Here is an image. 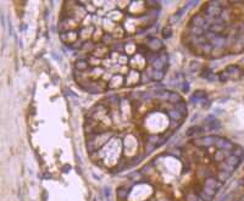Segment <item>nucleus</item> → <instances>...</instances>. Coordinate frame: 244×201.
<instances>
[{
    "label": "nucleus",
    "instance_id": "obj_23",
    "mask_svg": "<svg viewBox=\"0 0 244 201\" xmlns=\"http://www.w3.org/2000/svg\"><path fill=\"white\" fill-rule=\"evenodd\" d=\"M127 196H128V190L126 189V188H119L117 189V198L119 199H121V200H124V199H127Z\"/></svg>",
    "mask_w": 244,
    "mask_h": 201
},
{
    "label": "nucleus",
    "instance_id": "obj_3",
    "mask_svg": "<svg viewBox=\"0 0 244 201\" xmlns=\"http://www.w3.org/2000/svg\"><path fill=\"white\" fill-rule=\"evenodd\" d=\"M215 145L220 149V150H225V151H232L235 148V144L232 141H230L228 139L221 138V137H216L215 139Z\"/></svg>",
    "mask_w": 244,
    "mask_h": 201
},
{
    "label": "nucleus",
    "instance_id": "obj_17",
    "mask_svg": "<svg viewBox=\"0 0 244 201\" xmlns=\"http://www.w3.org/2000/svg\"><path fill=\"white\" fill-rule=\"evenodd\" d=\"M231 155H235V156L238 157L239 160H243L244 159V149L243 148H241V146H236V145H235V148H233Z\"/></svg>",
    "mask_w": 244,
    "mask_h": 201
},
{
    "label": "nucleus",
    "instance_id": "obj_20",
    "mask_svg": "<svg viewBox=\"0 0 244 201\" xmlns=\"http://www.w3.org/2000/svg\"><path fill=\"white\" fill-rule=\"evenodd\" d=\"M193 98L195 100H204V99H206V92L205 90H195L193 94Z\"/></svg>",
    "mask_w": 244,
    "mask_h": 201
},
{
    "label": "nucleus",
    "instance_id": "obj_30",
    "mask_svg": "<svg viewBox=\"0 0 244 201\" xmlns=\"http://www.w3.org/2000/svg\"><path fill=\"white\" fill-rule=\"evenodd\" d=\"M190 32L193 33V35L199 37L203 33V28H198V27H190Z\"/></svg>",
    "mask_w": 244,
    "mask_h": 201
},
{
    "label": "nucleus",
    "instance_id": "obj_19",
    "mask_svg": "<svg viewBox=\"0 0 244 201\" xmlns=\"http://www.w3.org/2000/svg\"><path fill=\"white\" fill-rule=\"evenodd\" d=\"M168 101H170V102H173V104L176 105V104H178L179 101H182V98L179 97V94L171 92L170 95H168Z\"/></svg>",
    "mask_w": 244,
    "mask_h": 201
},
{
    "label": "nucleus",
    "instance_id": "obj_27",
    "mask_svg": "<svg viewBox=\"0 0 244 201\" xmlns=\"http://www.w3.org/2000/svg\"><path fill=\"white\" fill-rule=\"evenodd\" d=\"M113 42V35L111 34H104L103 37H102V43L103 44H110Z\"/></svg>",
    "mask_w": 244,
    "mask_h": 201
},
{
    "label": "nucleus",
    "instance_id": "obj_8",
    "mask_svg": "<svg viewBox=\"0 0 244 201\" xmlns=\"http://www.w3.org/2000/svg\"><path fill=\"white\" fill-rule=\"evenodd\" d=\"M224 29H225V23H224L221 20H216V21H215L213 24H210V27H209V32L215 33V34H220Z\"/></svg>",
    "mask_w": 244,
    "mask_h": 201
},
{
    "label": "nucleus",
    "instance_id": "obj_16",
    "mask_svg": "<svg viewBox=\"0 0 244 201\" xmlns=\"http://www.w3.org/2000/svg\"><path fill=\"white\" fill-rule=\"evenodd\" d=\"M175 108L181 113V115H183V116H186L187 115V112H188V108H187V104L184 102V101H179L178 104H176L175 105Z\"/></svg>",
    "mask_w": 244,
    "mask_h": 201
},
{
    "label": "nucleus",
    "instance_id": "obj_24",
    "mask_svg": "<svg viewBox=\"0 0 244 201\" xmlns=\"http://www.w3.org/2000/svg\"><path fill=\"white\" fill-rule=\"evenodd\" d=\"M199 46H200L201 51H203V53H205V54H210V53H211V50H213V46H211V44H210V43H201Z\"/></svg>",
    "mask_w": 244,
    "mask_h": 201
},
{
    "label": "nucleus",
    "instance_id": "obj_34",
    "mask_svg": "<svg viewBox=\"0 0 244 201\" xmlns=\"http://www.w3.org/2000/svg\"><path fill=\"white\" fill-rule=\"evenodd\" d=\"M200 198H201V199H203L204 201H211V200H213V196H210V195L205 194L204 192H201V193H200Z\"/></svg>",
    "mask_w": 244,
    "mask_h": 201
},
{
    "label": "nucleus",
    "instance_id": "obj_25",
    "mask_svg": "<svg viewBox=\"0 0 244 201\" xmlns=\"http://www.w3.org/2000/svg\"><path fill=\"white\" fill-rule=\"evenodd\" d=\"M226 72H227L228 75H235V73H238V72H239V67H238L237 65H230V66H227V68H226Z\"/></svg>",
    "mask_w": 244,
    "mask_h": 201
},
{
    "label": "nucleus",
    "instance_id": "obj_31",
    "mask_svg": "<svg viewBox=\"0 0 244 201\" xmlns=\"http://www.w3.org/2000/svg\"><path fill=\"white\" fill-rule=\"evenodd\" d=\"M228 78H230V75L227 73V72H221L220 75H219V79H220V82H227L228 81Z\"/></svg>",
    "mask_w": 244,
    "mask_h": 201
},
{
    "label": "nucleus",
    "instance_id": "obj_38",
    "mask_svg": "<svg viewBox=\"0 0 244 201\" xmlns=\"http://www.w3.org/2000/svg\"><path fill=\"white\" fill-rule=\"evenodd\" d=\"M199 62H192V65H190V71H198L199 70Z\"/></svg>",
    "mask_w": 244,
    "mask_h": 201
},
{
    "label": "nucleus",
    "instance_id": "obj_10",
    "mask_svg": "<svg viewBox=\"0 0 244 201\" xmlns=\"http://www.w3.org/2000/svg\"><path fill=\"white\" fill-rule=\"evenodd\" d=\"M221 185H222V182L216 181V179L213 178V177H209V178L205 179V187L211 188V189H214L215 192H217V190L221 188Z\"/></svg>",
    "mask_w": 244,
    "mask_h": 201
},
{
    "label": "nucleus",
    "instance_id": "obj_14",
    "mask_svg": "<svg viewBox=\"0 0 244 201\" xmlns=\"http://www.w3.org/2000/svg\"><path fill=\"white\" fill-rule=\"evenodd\" d=\"M168 116H170V118L172 119V121H176V122H181L182 119H183V115H181L176 108H172V110H170L168 111Z\"/></svg>",
    "mask_w": 244,
    "mask_h": 201
},
{
    "label": "nucleus",
    "instance_id": "obj_37",
    "mask_svg": "<svg viewBox=\"0 0 244 201\" xmlns=\"http://www.w3.org/2000/svg\"><path fill=\"white\" fill-rule=\"evenodd\" d=\"M113 49H114V51H119V53H122L124 48H123V45H122V44H115Z\"/></svg>",
    "mask_w": 244,
    "mask_h": 201
},
{
    "label": "nucleus",
    "instance_id": "obj_1",
    "mask_svg": "<svg viewBox=\"0 0 244 201\" xmlns=\"http://www.w3.org/2000/svg\"><path fill=\"white\" fill-rule=\"evenodd\" d=\"M205 37H206V39L209 40V43L211 44L213 48H224L226 45V37H224V35L208 32Z\"/></svg>",
    "mask_w": 244,
    "mask_h": 201
},
{
    "label": "nucleus",
    "instance_id": "obj_40",
    "mask_svg": "<svg viewBox=\"0 0 244 201\" xmlns=\"http://www.w3.org/2000/svg\"><path fill=\"white\" fill-rule=\"evenodd\" d=\"M201 104H203V105H201V106H203V107H204V108H209V107H210V101H205V100H201Z\"/></svg>",
    "mask_w": 244,
    "mask_h": 201
},
{
    "label": "nucleus",
    "instance_id": "obj_6",
    "mask_svg": "<svg viewBox=\"0 0 244 201\" xmlns=\"http://www.w3.org/2000/svg\"><path fill=\"white\" fill-rule=\"evenodd\" d=\"M148 48H149V50H151L153 53H157L159 50H161V49L164 48V44H162V42H161L160 39L153 37V38L149 39Z\"/></svg>",
    "mask_w": 244,
    "mask_h": 201
},
{
    "label": "nucleus",
    "instance_id": "obj_9",
    "mask_svg": "<svg viewBox=\"0 0 244 201\" xmlns=\"http://www.w3.org/2000/svg\"><path fill=\"white\" fill-rule=\"evenodd\" d=\"M124 82V77L119 75V76H113L110 82H109V89H115V88H119L121 84H123Z\"/></svg>",
    "mask_w": 244,
    "mask_h": 201
},
{
    "label": "nucleus",
    "instance_id": "obj_28",
    "mask_svg": "<svg viewBox=\"0 0 244 201\" xmlns=\"http://www.w3.org/2000/svg\"><path fill=\"white\" fill-rule=\"evenodd\" d=\"M214 75V72L210 70V68H205L203 72H201V78H205V79H209L211 76Z\"/></svg>",
    "mask_w": 244,
    "mask_h": 201
},
{
    "label": "nucleus",
    "instance_id": "obj_39",
    "mask_svg": "<svg viewBox=\"0 0 244 201\" xmlns=\"http://www.w3.org/2000/svg\"><path fill=\"white\" fill-rule=\"evenodd\" d=\"M104 195L108 200L110 199V188L109 187H104Z\"/></svg>",
    "mask_w": 244,
    "mask_h": 201
},
{
    "label": "nucleus",
    "instance_id": "obj_41",
    "mask_svg": "<svg viewBox=\"0 0 244 201\" xmlns=\"http://www.w3.org/2000/svg\"><path fill=\"white\" fill-rule=\"evenodd\" d=\"M71 170V167L68 166V165H66V166H64V168H62V171H64V173H67L68 171Z\"/></svg>",
    "mask_w": 244,
    "mask_h": 201
},
{
    "label": "nucleus",
    "instance_id": "obj_4",
    "mask_svg": "<svg viewBox=\"0 0 244 201\" xmlns=\"http://www.w3.org/2000/svg\"><path fill=\"white\" fill-rule=\"evenodd\" d=\"M215 139H216V137H203V138L194 139L193 144L198 148H209L215 144Z\"/></svg>",
    "mask_w": 244,
    "mask_h": 201
},
{
    "label": "nucleus",
    "instance_id": "obj_43",
    "mask_svg": "<svg viewBox=\"0 0 244 201\" xmlns=\"http://www.w3.org/2000/svg\"><path fill=\"white\" fill-rule=\"evenodd\" d=\"M198 201H204V200H203L201 198H199V199H198Z\"/></svg>",
    "mask_w": 244,
    "mask_h": 201
},
{
    "label": "nucleus",
    "instance_id": "obj_36",
    "mask_svg": "<svg viewBox=\"0 0 244 201\" xmlns=\"http://www.w3.org/2000/svg\"><path fill=\"white\" fill-rule=\"evenodd\" d=\"M182 92L183 93H188L189 92V83L188 82H183L182 83Z\"/></svg>",
    "mask_w": 244,
    "mask_h": 201
},
{
    "label": "nucleus",
    "instance_id": "obj_42",
    "mask_svg": "<svg viewBox=\"0 0 244 201\" xmlns=\"http://www.w3.org/2000/svg\"><path fill=\"white\" fill-rule=\"evenodd\" d=\"M222 159H224V156H222V154H221V152H219V155H217V156H216V160H217V161H221V160H222Z\"/></svg>",
    "mask_w": 244,
    "mask_h": 201
},
{
    "label": "nucleus",
    "instance_id": "obj_13",
    "mask_svg": "<svg viewBox=\"0 0 244 201\" xmlns=\"http://www.w3.org/2000/svg\"><path fill=\"white\" fill-rule=\"evenodd\" d=\"M204 130H205V128L201 127V126H192L190 128L187 129L186 135H187V137H192V135L198 134V133H201V132H204Z\"/></svg>",
    "mask_w": 244,
    "mask_h": 201
},
{
    "label": "nucleus",
    "instance_id": "obj_2",
    "mask_svg": "<svg viewBox=\"0 0 244 201\" xmlns=\"http://www.w3.org/2000/svg\"><path fill=\"white\" fill-rule=\"evenodd\" d=\"M204 12L209 17H219L222 13V7L220 6L217 1H211L206 5V7L204 9Z\"/></svg>",
    "mask_w": 244,
    "mask_h": 201
},
{
    "label": "nucleus",
    "instance_id": "obj_32",
    "mask_svg": "<svg viewBox=\"0 0 244 201\" xmlns=\"http://www.w3.org/2000/svg\"><path fill=\"white\" fill-rule=\"evenodd\" d=\"M204 193H205V194H208V195H210V196H214V195L216 194V192H215L214 189H211V188H208V187H205V188H204Z\"/></svg>",
    "mask_w": 244,
    "mask_h": 201
},
{
    "label": "nucleus",
    "instance_id": "obj_22",
    "mask_svg": "<svg viewBox=\"0 0 244 201\" xmlns=\"http://www.w3.org/2000/svg\"><path fill=\"white\" fill-rule=\"evenodd\" d=\"M217 177H219V181H220V182H226V181L231 177V172H228V171H220Z\"/></svg>",
    "mask_w": 244,
    "mask_h": 201
},
{
    "label": "nucleus",
    "instance_id": "obj_44",
    "mask_svg": "<svg viewBox=\"0 0 244 201\" xmlns=\"http://www.w3.org/2000/svg\"><path fill=\"white\" fill-rule=\"evenodd\" d=\"M237 201H241V200H237Z\"/></svg>",
    "mask_w": 244,
    "mask_h": 201
},
{
    "label": "nucleus",
    "instance_id": "obj_29",
    "mask_svg": "<svg viewBox=\"0 0 244 201\" xmlns=\"http://www.w3.org/2000/svg\"><path fill=\"white\" fill-rule=\"evenodd\" d=\"M88 64H89V65H93V66H98V65L100 64V60H99L97 56L92 55V56L89 57V60H88Z\"/></svg>",
    "mask_w": 244,
    "mask_h": 201
},
{
    "label": "nucleus",
    "instance_id": "obj_33",
    "mask_svg": "<svg viewBox=\"0 0 244 201\" xmlns=\"http://www.w3.org/2000/svg\"><path fill=\"white\" fill-rule=\"evenodd\" d=\"M198 196L195 195V194H188L187 196H186V200L187 201H198Z\"/></svg>",
    "mask_w": 244,
    "mask_h": 201
},
{
    "label": "nucleus",
    "instance_id": "obj_18",
    "mask_svg": "<svg viewBox=\"0 0 244 201\" xmlns=\"http://www.w3.org/2000/svg\"><path fill=\"white\" fill-rule=\"evenodd\" d=\"M162 78H164V71L151 70V79H153V81H157V82H160Z\"/></svg>",
    "mask_w": 244,
    "mask_h": 201
},
{
    "label": "nucleus",
    "instance_id": "obj_7",
    "mask_svg": "<svg viewBox=\"0 0 244 201\" xmlns=\"http://www.w3.org/2000/svg\"><path fill=\"white\" fill-rule=\"evenodd\" d=\"M206 22L208 21L201 15H194V16H192V20H190V23L193 24L192 27H198V28H204Z\"/></svg>",
    "mask_w": 244,
    "mask_h": 201
},
{
    "label": "nucleus",
    "instance_id": "obj_5",
    "mask_svg": "<svg viewBox=\"0 0 244 201\" xmlns=\"http://www.w3.org/2000/svg\"><path fill=\"white\" fill-rule=\"evenodd\" d=\"M140 76H142V75H139L137 71L132 70V71L124 77V84H126V86H134V84H137L138 82H140Z\"/></svg>",
    "mask_w": 244,
    "mask_h": 201
},
{
    "label": "nucleus",
    "instance_id": "obj_15",
    "mask_svg": "<svg viewBox=\"0 0 244 201\" xmlns=\"http://www.w3.org/2000/svg\"><path fill=\"white\" fill-rule=\"evenodd\" d=\"M88 67H89V64H88L87 60H84V59L77 60V62H76V71H86V70H88Z\"/></svg>",
    "mask_w": 244,
    "mask_h": 201
},
{
    "label": "nucleus",
    "instance_id": "obj_21",
    "mask_svg": "<svg viewBox=\"0 0 244 201\" xmlns=\"http://www.w3.org/2000/svg\"><path fill=\"white\" fill-rule=\"evenodd\" d=\"M208 124H209V130H219L221 128V123L217 119H213Z\"/></svg>",
    "mask_w": 244,
    "mask_h": 201
},
{
    "label": "nucleus",
    "instance_id": "obj_12",
    "mask_svg": "<svg viewBox=\"0 0 244 201\" xmlns=\"http://www.w3.org/2000/svg\"><path fill=\"white\" fill-rule=\"evenodd\" d=\"M187 10H188V7H187V6L184 5V7H182V9H181V10H178V11H177V12H176L175 15H172V16L170 17V20H168L170 24H173V23L178 22V21H179V18L182 17V15H183V13H184V12H186Z\"/></svg>",
    "mask_w": 244,
    "mask_h": 201
},
{
    "label": "nucleus",
    "instance_id": "obj_11",
    "mask_svg": "<svg viewBox=\"0 0 244 201\" xmlns=\"http://www.w3.org/2000/svg\"><path fill=\"white\" fill-rule=\"evenodd\" d=\"M241 162H242V160H239L238 157H236L235 155H230L228 157H227V160H226V163L235 171L239 165H241Z\"/></svg>",
    "mask_w": 244,
    "mask_h": 201
},
{
    "label": "nucleus",
    "instance_id": "obj_35",
    "mask_svg": "<svg viewBox=\"0 0 244 201\" xmlns=\"http://www.w3.org/2000/svg\"><path fill=\"white\" fill-rule=\"evenodd\" d=\"M127 61H128V57H127V56H120V57L117 59V62H119L120 65H127Z\"/></svg>",
    "mask_w": 244,
    "mask_h": 201
},
{
    "label": "nucleus",
    "instance_id": "obj_26",
    "mask_svg": "<svg viewBox=\"0 0 244 201\" xmlns=\"http://www.w3.org/2000/svg\"><path fill=\"white\" fill-rule=\"evenodd\" d=\"M171 35H172V28H171L170 26H166V27L162 29V37H164L165 39H168V38H171Z\"/></svg>",
    "mask_w": 244,
    "mask_h": 201
}]
</instances>
